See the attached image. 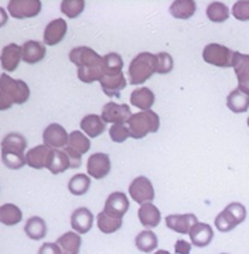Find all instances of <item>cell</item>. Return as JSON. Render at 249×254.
Returning <instances> with one entry per match:
<instances>
[{"label": "cell", "instance_id": "25", "mask_svg": "<svg viewBox=\"0 0 249 254\" xmlns=\"http://www.w3.org/2000/svg\"><path fill=\"white\" fill-rule=\"evenodd\" d=\"M227 107L235 114L247 112L249 108V94L241 88H235L227 97Z\"/></svg>", "mask_w": 249, "mask_h": 254}, {"label": "cell", "instance_id": "24", "mask_svg": "<svg viewBox=\"0 0 249 254\" xmlns=\"http://www.w3.org/2000/svg\"><path fill=\"white\" fill-rule=\"evenodd\" d=\"M130 104L142 111H149L154 104V94L148 87H140L130 94Z\"/></svg>", "mask_w": 249, "mask_h": 254}, {"label": "cell", "instance_id": "39", "mask_svg": "<svg viewBox=\"0 0 249 254\" xmlns=\"http://www.w3.org/2000/svg\"><path fill=\"white\" fill-rule=\"evenodd\" d=\"M109 136L113 142H125L130 136L129 127H126L125 124H115L110 127Z\"/></svg>", "mask_w": 249, "mask_h": 254}, {"label": "cell", "instance_id": "17", "mask_svg": "<svg viewBox=\"0 0 249 254\" xmlns=\"http://www.w3.org/2000/svg\"><path fill=\"white\" fill-rule=\"evenodd\" d=\"M100 88L108 97H119L120 91L126 88V78L123 72L119 74H105L100 78Z\"/></svg>", "mask_w": 249, "mask_h": 254}, {"label": "cell", "instance_id": "2", "mask_svg": "<svg viewBox=\"0 0 249 254\" xmlns=\"http://www.w3.org/2000/svg\"><path fill=\"white\" fill-rule=\"evenodd\" d=\"M30 88L21 80H14L9 74H1L0 77V108L1 111L9 110L11 105H21L29 101Z\"/></svg>", "mask_w": 249, "mask_h": 254}, {"label": "cell", "instance_id": "38", "mask_svg": "<svg viewBox=\"0 0 249 254\" xmlns=\"http://www.w3.org/2000/svg\"><path fill=\"white\" fill-rule=\"evenodd\" d=\"M84 9H85L84 0H64V1H61V11L70 19L78 17L84 11Z\"/></svg>", "mask_w": 249, "mask_h": 254}, {"label": "cell", "instance_id": "34", "mask_svg": "<svg viewBox=\"0 0 249 254\" xmlns=\"http://www.w3.org/2000/svg\"><path fill=\"white\" fill-rule=\"evenodd\" d=\"M91 185V178L84 175V173H78V175H74L68 182V190L74 196H82L88 192Z\"/></svg>", "mask_w": 249, "mask_h": 254}, {"label": "cell", "instance_id": "3", "mask_svg": "<svg viewBox=\"0 0 249 254\" xmlns=\"http://www.w3.org/2000/svg\"><path fill=\"white\" fill-rule=\"evenodd\" d=\"M27 148V139L19 132L6 135L1 142V161L9 169H20L26 162L24 151Z\"/></svg>", "mask_w": 249, "mask_h": 254}, {"label": "cell", "instance_id": "43", "mask_svg": "<svg viewBox=\"0 0 249 254\" xmlns=\"http://www.w3.org/2000/svg\"><path fill=\"white\" fill-rule=\"evenodd\" d=\"M174 252L177 254H190L191 252V244L186 240H177L174 244Z\"/></svg>", "mask_w": 249, "mask_h": 254}, {"label": "cell", "instance_id": "1", "mask_svg": "<svg viewBox=\"0 0 249 254\" xmlns=\"http://www.w3.org/2000/svg\"><path fill=\"white\" fill-rule=\"evenodd\" d=\"M70 60L78 67V78L82 82L100 81L103 72V57L87 46L75 47L70 51Z\"/></svg>", "mask_w": 249, "mask_h": 254}, {"label": "cell", "instance_id": "28", "mask_svg": "<svg viewBox=\"0 0 249 254\" xmlns=\"http://www.w3.org/2000/svg\"><path fill=\"white\" fill-rule=\"evenodd\" d=\"M57 244L60 246L62 254H80L82 242H81L80 234L68 232L58 237Z\"/></svg>", "mask_w": 249, "mask_h": 254}, {"label": "cell", "instance_id": "16", "mask_svg": "<svg viewBox=\"0 0 249 254\" xmlns=\"http://www.w3.org/2000/svg\"><path fill=\"white\" fill-rule=\"evenodd\" d=\"M199 223L196 214H170L166 217V226L173 232L180 234H189L191 227Z\"/></svg>", "mask_w": 249, "mask_h": 254}, {"label": "cell", "instance_id": "46", "mask_svg": "<svg viewBox=\"0 0 249 254\" xmlns=\"http://www.w3.org/2000/svg\"><path fill=\"white\" fill-rule=\"evenodd\" d=\"M221 254H227V253H221Z\"/></svg>", "mask_w": 249, "mask_h": 254}, {"label": "cell", "instance_id": "18", "mask_svg": "<svg viewBox=\"0 0 249 254\" xmlns=\"http://www.w3.org/2000/svg\"><path fill=\"white\" fill-rule=\"evenodd\" d=\"M67 29L68 26L64 19H55L50 21L47 27L44 29V43L47 46H55L61 43L67 34Z\"/></svg>", "mask_w": 249, "mask_h": 254}, {"label": "cell", "instance_id": "35", "mask_svg": "<svg viewBox=\"0 0 249 254\" xmlns=\"http://www.w3.org/2000/svg\"><path fill=\"white\" fill-rule=\"evenodd\" d=\"M68 148H71L74 152L80 153V155H84L90 151L91 142L90 139L81 132V131H72L70 133V141H68Z\"/></svg>", "mask_w": 249, "mask_h": 254}, {"label": "cell", "instance_id": "15", "mask_svg": "<svg viewBox=\"0 0 249 254\" xmlns=\"http://www.w3.org/2000/svg\"><path fill=\"white\" fill-rule=\"evenodd\" d=\"M129 209V200L126 197V194L122 192H113L108 196L103 212L110 214L116 219H122Z\"/></svg>", "mask_w": 249, "mask_h": 254}, {"label": "cell", "instance_id": "33", "mask_svg": "<svg viewBox=\"0 0 249 254\" xmlns=\"http://www.w3.org/2000/svg\"><path fill=\"white\" fill-rule=\"evenodd\" d=\"M97 223H98V227L102 233L110 234L118 232L122 227V219H116L105 212H100L97 217Z\"/></svg>", "mask_w": 249, "mask_h": 254}, {"label": "cell", "instance_id": "5", "mask_svg": "<svg viewBox=\"0 0 249 254\" xmlns=\"http://www.w3.org/2000/svg\"><path fill=\"white\" fill-rule=\"evenodd\" d=\"M130 129V136L135 139H142L148 133H154L159 131L160 118L154 111H140L133 114L128 122Z\"/></svg>", "mask_w": 249, "mask_h": 254}, {"label": "cell", "instance_id": "22", "mask_svg": "<svg viewBox=\"0 0 249 254\" xmlns=\"http://www.w3.org/2000/svg\"><path fill=\"white\" fill-rule=\"evenodd\" d=\"M21 57V47L11 43L1 50V67L7 72L14 71L19 67Z\"/></svg>", "mask_w": 249, "mask_h": 254}, {"label": "cell", "instance_id": "41", "mask_svg": "<svg viewBox=\"0 0 249 254\" xmlns=\"http://www.w3.org/2000/svg\"><path fill=\"white\" fill-rule=\"evenodd\" d=\"M232 14L237 20H249V0H239L232 6Z\"/></svg>", "mask_w": 249, "mask_h": 254}, {"label": "cell", "instance_id": "26", "mask_svg": "<svg viewBox=\"0 0 249 254\" xmlns=\"http://www.w3.org/2000/svg\"><path fill=\"white\" fill-rule=\"evenodd\" d=\"M197 10V4L194 0H176L170 4V14L174 19H181L186 20L194 16Z\"/></svg>", "mask_w": 249, "mask_h": 254}, {"label": "cell", "instance_id": "7", "mask_svg": "<svg viewBox=\"0 0 249 254\" xmlns=\"http://www.w3.org/2000/svg\"><path fill=\"white\" fill-rule=\"evenodd\" d=\"M234 54H235V51H232L228 47H225L222 44H217V43H211L204 47L202 59L211 65L227 68V67H232Z\"/></svg>", "mask_w": 249, "mask_h": 254}, {"label": "cell", "instance_id": "36", "mask_svg": "<svg viewBox=\"0 0 249 254\" xmlns=\"http://www.w3.org/2000/svg\"><path fill=\"white\" fill-rule=\"evenodd\" d=\"M207 17L214 23H224L229 17L228 7L221 1H212L207 7Z\"/></svg>", "mask_w": 249, "mask_h": 254}, {"label": "cell", "instance_id": "23", "mask_svg": "<svg viewBox=\"0 0 249 254\" xmlns=\"http://www.w3.org/2000/svg\"><path fill=\"white\" fill-rule=\"evenodd\" d=\"M106 129V122L102 120V117L97 115V114H90L85 115L81 120V131L87 133L90 138H97L100 133Z\"/></svg>", "mask_w": 249, "mask_h": 254}, {"label": "cell", "instance_id": "40", "mask_svg": "<svg viewBox=\"0 0 249 254\" xmlns=\"http://www.w3.org/2000/svg\"><path fill=\"white\" fill-rule=\"evenodd\" d=\"M156 59H157V72L159 74H167L173 70L174 61H173V57L170 54L161 51V53L156 54Z\"/></svg>", "mask_w": 249, "mask_h": 254}, {"label": "cell", "instance_id": "42", "mask_svg": "<svg viewBox=\"0 0 249 254\" xmlns=\"http://www.w3.org/2000/svg\"><path fill=\"white\" fill-rule=\"evenodd\" d=\"M39 254H62L57 243H44L39 250Z\"/></svg>", "mask_w": 249, "mask_h": 254}, {"label": "cell", "instance_id": "20", "mask_svg": "<svg viewBox=\"0 0 249 254\" xmlns=\"http://www.w3.org/2000/svg\"><path fill=\"white\" fill-rule=\"evenodd\" d=\"M21 57H23L24 63H27V64L40 63L46 57V46L43 43H40V41H26L21 46Z\"/></svg>", "mask_w": 249, "mask_h": 254}, {"label": "cell", "instance_id": "37", "mask_svg": "<svg viewBox=\"0 0 249 254\" xmlns=\"http://www.w3.org/2000/svg\"><path fill=\"white\" fill-rule=\"evenodd\" d=\"M123 68V60L118 53H109L103 56V72L105 74H119Z\"/></svg>", "mask_w": 249, "mask_h": 254}, {"label": "cell", "instance_id": "19", "mask_svg": "<svg viewBox=\"0 0 249 254\" xmlns=\"http://www.w3.org/2000/svg\"><path fill=\"white\" fill-rule=\"evenodd\" d=\"M92 224H94V214L88 207H78L71 214V226L77 233H88L92 229Z\"/></svg>", "mask_w": 249, "mask_h": 254}, {"label": "cell", "instance_id": "4", "mask_svg": "<svg viewBox=\"0 0 249 254\" xmlns=\"http://www.w3.org/2000/svg\"><path fill=\"white\" fill-rule=\"evenodd\" d=\"M154 72H157L156 54H151L149 51L139 53L130 61L129 70H128L129 82L132 85H140L148 81Z\"/></svg>", "mask_w": 249, "mask_h": 254}, {"label": "cell", "instance_id": "8", "mask_svg": "<svg viewBox=\"0 0 249 254\" xmlns=\"http://www.w3.org/2000/svg\"><path fill=\"white\" fill-rule=\"evenodd\" d=\"M129 194L136 203H151V200L154 199L153 183L146 176H138L129 185Z\"/></svg>", "mask_w": 249, "mask_h": 254}, {"label": "cell", "instance_id": "27", "mask_svg": "<svg viewBox=\"0 0 249 254\" xmlns=\"http://www.w3.org/2000/svg\"><path fill=\"white\" fill-rule=\"evenodd\" d=\"M138 214H139L140 223L143 224L145 227H148V229H153V227L159 226L160 219H161L160 210L151 203L142 204Z\"/></svg>", "mask_w": 249, "mask_h": 254}, {"label": "cell", "instance_id": "21", "mask_svg": "<svg viewBox=\"0 0 249 254\" xmlns=\"http://www.w3.org/2000/svg\"><path fill=\"white\" fill-rule=\"evenodd\" d=\"M190 240L196 247H207L212 239H214V232L212 227L207 223L194 224L190 230Z\"/></svg>", "mask_w": 249, "mask_h": 254}, {"label": "cell", "instance_id": "32", "mask_svg": "<svg viewBox=\"0 0 249 254\" xmlns=\"http://www.w3.org/2000/svg\"><path fill=\"white\" fill-rule=\"evenodd\" d=\"M135 244L143 253H150L157 247V236L153 233L151 230H143L140 232L136 239H135Z\"/></svg>", "mask_w": 249, "mask_h": 254}, {"label": "cell", "instance_id": "31", "mask_svg": "<svg viewBox=\"0 0 249 254\" xmlns=\"http://www.w3.org/2000/svg\"><path fill=\"white\" fill-rule=\"evenodd\" d=\"M21 217H23L21 210L16 204H1V207H0V220H1L3 224H6V226H14V224L20 223Z\"/></svg>", "mask_w": 249, "mask_h": 254}, {"label": "cell", "instance_id": "14", "mask_svg": "<svg viewBox=\"0 0 249 254\" xmlns=\"http://www.w3.org/2000/svg\"><path fill=\"white\" fill-rule=\"evenodd\" d=\"M232 67L237 74L238 80V88L244 90L249 94V56L242 54V53H235L234 60H232Z\"/></svg>", "mask_w": 249, "mask_h": 254}, {"label": "cell", "instance_id": "12", "mask_svg": "<svg viewBox=\"0 0 249 254\" xmlns=\"http://www.w3.org/2000/svg\"><path fill=\"white\" fill-rule=\"evenodd\" d=\"M54 149L47 146V145H39L31 148L29 152L26 153V162L33 169H43L50 166L51 159H52Z\"/></svg>", "mask_w": 249, "mask_h": 254}, {"label": "cell", "instance_id": "9", "mask_svg": "<svg viewBox=\"0 0 249 254\" xmlns=\"http://www.w3.org/2000/svg\"><path fill=\"white\" fill-rule=\"evenodd\" d=\"M7 10L14 19H30L36 17L41 11L40 0H11L7 4Z\"/></svg>", "mask_w": 249, "mask_h": 254}, {"label": "cell", "instance_id": "13", "mask_svg": "<svg viewBox=\"0 0 249 254\" xmlns=\"http://www.w3.org/2000/svg\"><path fill=\"white\" fill-rule=\"evenodd\" d=\"M87 171L94 179H103L110 172V159L106 153H92L87 162Z\"/></svg>", "mask_w": 249, "mask_h": 254}, {"label": "cell", "instance_id": "6", "mask_svg": "<svg viewBox=\"0 0 249 254\" xmlns=\"http://www.w3.org/2000/svg\"><path fill=\"white\" fill-rule=\"evenodd\" d=\"M247 219V209L244 204L234 202L229 203L221 213L215 217V226L217 230L221 233H228L231 230H234L238 224H241Z\"/></svg>", "mask_w": 249, "mask_h": 254}, {"label": "cell", "instance_id": "45", "mask_svg": "<svg viewBox=\"0 0 249 254\" xmlns=\"http://www.w3.org/2000/svg\"><path fill=\"white\" fill-rule=\"evenodd\" d=\"M248 127H249V118H248Z\"/></svg>", "mask_w": 249, "mask_h": 254}, {"label": "cell", "instance_id": "11", "mask_svg": "<svg viewBox=\"0 0 249 254\" xmlns=\"http://www.w3.org/2000/svg\"><path fill=\"white\" fill-rule=\"evenodd\" d=\"M43 141L44 145L50 146L52 149H60L68 145L70 135L60 124H50L43 132Z\"/></svg>", "mask_w": 249, "mask_h": 254}, {"label": "cell", "instance_id": "30", "mask_svg": "<svg viewBox=\"0 0 249 254\" xmlns=\"http://www.w3.org/2000/svg\"><path fill=\"white\" fill-rule=\"evenodd\" d=\"M70 168H72V166H71V159L68 153L65 152L64 149H54L49 171L52 175H60V173L65 172Z\"/></svg>", "mask_w": 249, "mask_h": 254}, {"label": "cell", "instance_id": "29", "mask_svg": "<svg viewBox=\"0 0 249 254\" xmlns=\"http://www.w3.org/2000/svg\"><path fill=\"white\" fill-rule=\"evenodd\" d=\"M24 233L27 234L31 240H41L47 234V224L39 216H33L26 222Z\"/></svg>", "mask_w": 249, "mask_h": 254}, {"label": "cell", "instance_id": "10", "mask_svg": "<svg viewBox=\"0 0 249 254\" xmlns=\"http://www.w3.org/2000/svg\"><path fill=\"white\" fill-rule=\"evenodd\" d=\"M132 111L129 105L126 104H115V102H106L102 108V120L110 124H128L132 118Z\"/></svg>", "mask_w": 249, "mask_h": 254}, {"label": "cell", "instance_id": "44", "mask_svg": "<svg viewBox=\"0 0 249 254\" xmlns=\"http://www.w3.org/2000/svg\"><path fill=\"white\" fill-rule=\"evenodd\" d=\"M153 254H170L169 252H166V250H159V252H156V253Z\"/></svg>", "mask_w": 249, "mask_h": 254}]
</instances>
